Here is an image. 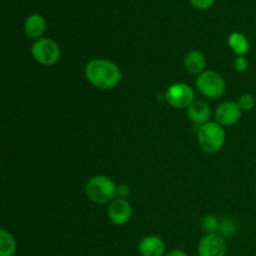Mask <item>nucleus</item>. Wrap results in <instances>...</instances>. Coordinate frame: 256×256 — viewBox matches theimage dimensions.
<instances>
[{
	"label": "nucleus",
	"instance_id": "obj_18",
	"mask_svg": "<svg viewBox=\"0 0 256 256\" xmlns=\"http://www.w3.org/2000/svg\"><path fill=\"white\" fill-rule=\"evenodd\" d=\"M236 102L242 112H249L255 106V98L252 94H242Z\"/></svg>",
	"mask_w": 256,
	"mask_h": 256
},
{
	"label": "nucleus",
	"instance_id": "obj_20",
	"mask_svg": "<svg viewBox=\"0 0 256 256\" xmlns=\"http://www.w3.org/2000/svg\"><path fill=\"white\" fill-rule=\"evenodd\" d=\"M189 2H192V6L196 8V9L206 10V9H209L212 4H214L215 0H189Z\"/></svg>",
	"mask_w": 256,
	"mask_h": 256
},
{
	"label": "nucleus",
	"instance_id": "obj_5",
	"mask_svg": "<svg viewBox=\"0 0 256 256\" xmlns=\"http://www.w3.org/2000/svg\"><path fill=\"white\" fill-rule=\"evenodd\" d=\"M32 55L42 65H54L59 62L62 50L56 42L49 38H42L35 40L32 46Z\"/></svg>",
	"mask_w": 256,
	"mask_h": 256
},
{
	"label": "nucleus",
	"instance_id": "obj_21",
	"mask_svg": "<svg viewBox=\"0 0 256 256\" xmlns=\"http://www.w3.org/2000/svg\"><path fill=\"white\" fill-rule=\"evenodd\" d=\"M130 194V189L126 184L118 185L116 186V198L119 199H126L128 195Z\"/></svg>",
	"mask_w": 256,
	"mask_h": 256
},
{
	"label": "nucleus",
	"instance_id": "obj_13",
	"mask_svg": "<svg viewBox=\"0 0 256 256\" xmlns=\"http://www.w3.org/2000/svg\"><path fill=\"white\" fill-rule=\"evenodd\" d=\"M184 64L190 74L200 75L204 72L205 66H206V58L199 50H192L185 55Z\"/></svg>",
	"mask_w": 256,
	"mask_h": 256
},
{
	"label": "nucleus",
	"instance_id": "obj_10",
	"mask_svg": "<svg viewBox=\"0 0 256 256\" xmlns=\"http://www.w3.org/2000/svg\"><path fill=\"white\" fill-rule=\"evenodd\" d=\"M139 252L142 256H162L165 252V244L159 236L149 235L139 242Z\"/></svg>",
	"mask_w": 256,
	"mask_h": 256
},
{
	"label": "nucleus",
	"instance_id": "obj_6",
	"mask_svg": "<svg viewBox=\"0 0 256 256\" xmlns=\"http://www.w3.org/2000/svg\"><path fill=\"white\" fill-rule=\"evenodd\" d=\"M194 90L184 82H176V84L170 85L165 92L166 102L176 109L189 108L194 102Z\"/></svg>",
	"mask_w": 256,
	"mask_h": 256
},
{
	"label": "nucleus",
	"instance_id": "obj_19",
	"mask_svg": "<svg viewBox=\"0 0 256 256\" xmlns=\"http://www.w3.org/2000/svg\"><path fill=\"white\" fill-rule=\"evenodd\" d=\"M234 66L236 72H246L248 68H249V62H248V59L245 56H238L236 59H235Z\"/></svg>",
	"mask_w": 256,
	"mask_h": 256
},
{
	"label": "nucleus",
	"instance_id": "obj_16",
	"mask_svg": "<svg viewBox=\"0 0 256 256\" xmlns=\"http://www.w3.org/2000/svg\"><path fill=\"white\" fill-rule=\"evenodd\" d=\"M220 220L214 215H205L202 220V229L206 234H215L219 232Z\"/></svg>",
	"mask_w": 256,
	"mask_h": 256
},
{
	"label": "nucleus",
	"instance_id": "obj_22",
	"mask_svg": "<svg viewBox=\"0 0 256 256\" xmlns=\"http://www.w3.org/2000/svg\"><path fill=\"white\" fill-rule=\"evenodd\" d=\"M165 256H188L186 252H182V250H172V252H168Z\"/></svg>",
	"mask_w": 256,
	"mask_h": 256
},
{
	"label": "nucleus",
	"instance_id": "obj_4",
	"mask_svg": "<svg viewBox=\"0 0 256 256\" xmlns=\"http://www.w3.org/2000/svg\"><path fill=\"white\" fill-rule=\"evenodd\" d=\"M196 88L200 94L209 99H219L224 95L226 84L222 75L212 70L202 72L196 79Z\"/></svg>",
	"mask_w": 256,
	"mask_h": 256
},
{
	"label": "nucleus",
	"instance_id": "obj_8",
	"mask_svg": "<svg viewBox=\"0 0 256 256\" xmlns=\"http://www.w3.org/2000/svg\"><path fill=\"white\" fill-rule=\"evenodd\" d=\"M242 110L235 102H224L218 106L215 112V119L222 126H232L240 120Z\"/></svg>",
	"mask_w": 256,
	"mask_h": 256
},
{
	"label": "nucleus",
	"instance_id": "obj_2",
	"mask_svg": "<svg viewBox=\"0 0 256 256\" xmlns=\"http://www.w3.org/2000/svg\"><path fill=\"white\" fill-rule=\"evenodd\" d=\"M88 198L96 204H108L116 198V185L105 175L92 176L85 186Z\"/></svg>",
	"mask_w": 256,
	"mask_h": 256
},
{
	"label": "nucleus",
	"instance_id": "obj_17",
	"mask_svg": "<svg viewBox=\"0 0 256 256\" xmlns=\"http://www.w3.org/2000/svg\"><path fill=\"white\" fill-rule=\"evenodd\" d=\"M235 232H236V225H235L234 220L232 218H224L222 220H220L219 234L222 238L232 236Z\"/></svg>",
	"mask_w": 256,
	"mask_h": 256
},
{
	"label": "nucleus",
	"instance_id": "obj_7",
	"mask_svg": "<svg viewBox=\"0 0 256 256\" xmlns=\"http://www.w3.org/2000/svg\"><path fill=\"white\" fill-rule=\"evenodd\" d=\"M199 256H225L226 254V242L219 234H206L199 242L198 246Z\"/></svg>",
	"mask_w": 256,
	"mask_h": 256
},
{
	"label": "nucleus",
	"instance_id": "obj_14",
	"mask_svg": "<svg viewBox=\"0 0 256 256\" xmlns=\"http://www.w3.org/2000/svg\"><path fill=\"white\" fill-rule=\"evenodd\" d=\"M228 45L230 46V49L238 55V56H244L250 49L249 40L246 39L244 34L242 32H232L230 34L229 39H228Z\"/></svg>",
	"mask_w": 256,
	"mask_h": 256
},
{
	"label": "nucleus",
	"instance_id": "obj_9",
	"mask_svg": "<svg viewBox=\"0 0 256 256\" xmlns=\"http://www.w3.org/2000/svg\"><path fill=\"white\" fill-rule=\"evenodd\" d=\"M132 214V205L126 199H119L116 198L112 200L108 208V216L110 222L115 225H124L130 220Z\"/></svg>",
	"mask_w": 256,
	"mask_h": 256
},
{
	"label": "nucleus",
	"instance_id": "obj_1",
	"mask_svg": "<svg viewBox=\"0 0 256 256\" xmlns=\"http://www.w3.org/2000/svg\"><path fill=\"white\" fill-rule=\"evenodd\" d=\"M85 76L92 86L109 90L116 86L122 80V72L112 62L104 59H94L85 66Z\"/></svg>",
	"mask_w": 256,
	"mask_h": 256
},
{
	"label": "nucleus",
	"instance_id": "obj_15",
	"mask_svg": "<svg viewBox=\"0 0 256 256\" xmlns=\"http://www.w3.org/2000/svg\"><path fill=\"white\" fill-rule=\"evenodd\" d=\"M16 252V242L6 230H0V256H14Z\"/></svg>",
	"mask_w": 256,
	"mask_h": 256
},
{
	"label": "nucleus",
	"instance_id": "obj_11",
	"mask_svg": "<svg viewBox=\"0 0 256 256\" xmlns=\"http://www.w3.org/2000/svg\"><path fill=\"white\" fill-rule=\"evenodd\" d=\"M45 29H46V22L40 14H32L25 20L24 32L29 39H42Z\"/></svg>",
	"mask_w": 256,
	"mask_h": 256
},
{
	"label": "nucleus",
	"instance_id": "obj_12",
	"mask_svg": "<svg viewBox=\"0 0 256 256\" xmlns=\"http://www.w3.org/2000/svg\"><path fill=\"white\" fill-rule=\"evenodd\" d=\"M188 118L190 122L195 125H204L209 122L210 119V108L205 102H194L188 108Z\"/></svg>",
	"mask_w": 256,
	"mask_h": 256
},
{
	"label": "nucleus",
	"instance_id": "obj_3",
	"mask_svg": "<svg viewBox=\"0 0 256 256\" xmlns=\"http://www.w3.org/2000/svg\"><path fill=\"white\" fill-rule=\"evenodd\" d=\"M198 142L202 152L214 154L220 152L225 142V132L216 122H209L202 125L198 130Z\"/></svg>",
	"mask_w": 256,
	"mask_h": 256
}]
</instances>
